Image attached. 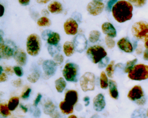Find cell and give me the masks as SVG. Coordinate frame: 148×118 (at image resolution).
Instances as JSON below:
<instances>
[{"label":"cell","instance_id":"6da1fadb","mask_svg":"<svg viewBox=\"0 0 148 118\" xmlns=\"http://www.w3.org/2000/svg\"><path fill=\"white\" fill-rule=\"evenodd\" d=\"M133 9V5L130 3L121 0L113 5L112 14L118 22H125L132 18Z\"/></svg>","mask_w":148,"mask_h":118},{"label":"cell","instance_id":"7a4b0ae2","mask_svg":"<svg viewBox=\"0 0 148 118\" xmlns=\"http://www.w3.org/2000/svg\"><path fill=\"white\" fill-rule=\"evenodd\" d=\"M132 33L134 38L145 43L148 40V23L143 21L135 22L132 27Z\"/></svg>","mask_w":148,"mask_h":118},{"label":"cell","instance_id":"3957f363","mask_svg":"<svg viewBox=\"0 0 148 118\" xmlns=\"http://www.w3.org/2000/svg\"><path fill=\"white\" fill-rule=\"evenodd\" d=\"M42 40L39 35L32 34L27 37L26 50L29 54L32 56H38L41 50Z\"/></svg>","mask_w":148,"mask_h":118},{"label":"cell","instance_id":"277c9868","mask_svg":"<svg viewBox=\"0 0 148 118\" xmlns=\"http://www.w3.org/2000/svg\"><path fill=\"white\" fill-rule=\"evenodd\" d=\"M128 77L133 80L141 81L148 78V66L143 64L135 65L128 73Z\"/></svg>","mask_w":148,"mask_h":118},{"label":"cell","instance_id":"5b68a950","mask_svg":"<svg viewBox=\"0 0 148 118\" xmlns=\"http://www.w3.org/2000/svg\"><path fill=\"white\" fill-rule=\"evenodd\" d=\"M107 52L103 47L100 45L92 46L87 50V56L90 60L94 63L100 62L107 56Z\"/></svg>","mask_w":148,"mask_h":118},{"label":"cell","instance_id":"8992f818","mask_svg":"<svg viewBox=\"0 0 148 118\" xmlns=\"http://www.w3.org/2000/svg\"><path fill=\"white\" fill-rule=\"evenodd\" d=\"M62 74L66 80L77 82L79 76V67L75 63H68L63 69Z\"/></svg>","mask_w":148,"mask_h":118},{"label":"cell","instance_id":"52a82bcc","mask_svg":"<svg viewBox=\"0 0 148 118\" xmlns=\"http://www.w3.org/2000/svg\"><path fill=\"white\" fill-rule=\"evenodd\" d=\"M128 98L138 105L143 106L146 103V98L141 86L136 85L129 92Z\"/></svg>","mask_w":148,"mask_h":118},{"label":"cell","instance_id":"ba28073f","mask_svg":"<svg viewBox=\"0 0 148 118\" xmlns=\"http://www.w3.org/2000/svg\"><path fill=\"white\" fill-rule=\"evenodd\" d=\"M95 75L91 72H86L79 79L80 86L82 90L86 92L92 91L95 89Z\"/></svg>","mask_w":148,"mask_h":118},{"label":"cell","instance_id":"9c48e42d","mask_svg":"<svg viewBox=\"0 0 148 118\" xmlns=\"http://www.w3.org/2000/svg\"><path fill=\"white\" fill-rule=\"evenodd\" d=\"M15 45L10 41L4 42L2 39V35H1V45H0V55L1 58L10 59L12 56H14L15 53Z\"/></svg>","mask_w":148,"mask_h":118},{"label":"cell","instance_id":"30bf717a","mask_svg":"<svg viewBox=\"0 0 148 118\" xmlns=\"http://www.w3.org/2000/svg\"><path fill=\"white\" fill-rule=\"evenodd\" d=\"M104 8V4L102 2L98 0H94L88 4L87 10L91 15L96 16L102 13Z\"/></svg>","mask_w":148,"mask_h":118},{"label":"cell","instance_id":"8fae6325","mask_svg":"<svg viewBox=\"0 0 148 118\" xmlns=\"http://www.w3.org/2000/svg\"><path fill=\"white\" fill-rule=\"evenodd\" d=\"M73 43L75 46V50L77 52L82 53L87 47V40L84 35L79 34L74 38Z\"/></svg>","mask_w":148,"mask_h":118},{"label":"cell","instance_id":"7c38bea8","mask_svg":"<svg viewBox=\"0 0 148 118\" xmlns=\"http://www.w3.org/2000/svg\"><path fill=\"white\" fill-rule=\"evenodd\" d=\"M64 28L67 34L74 35L78 32V25L75 20L69 18L64 23Z\"/></svg>","mask_w":148,"mask_h":118},{"label":"cell","instance_id":"4fadbf2b","mask_svg":"<svg viewBox=\"0 0 148 118\" xmlns=\"http://www.w3.org/2000/svg\"><path fill=\"white\" fill-rule=\"evenodd\" d=\"M43 70L44 73L47 76H53L56 70V64L54 61L51 60H46L42 64Z\"/></svg>","mask_w":148,"mask_h":118},{"label":"cell","instance_id":"5bb4252c","mask_svg":"<svg viewBox=\"0 0 148 118\" xmlns=\"http://www.w3.org/2000/svg\"><path fill=\"white\" fill-rule=\"evenodd\" d=\"M94 109L97 112L102 111L106 106L104 97L102 94L100 93L94 98L93 100Z\"/></svg>","mask_w":148,"mask_h":118},{"label":"cell","instance_id":"9a60e30c","mask_svg":"<svg viewBox=\"0 0 148 118\" xmlns=\"http://www.w3.org/2000/svg\"><path fill=\"white\" fill-rule=\"evenodd\" d=\"M13 56L17 64L21 66H23L26 64L27 62V56L26 53L24 52L23 49H17Z\"/></svg>","mask_w":148,"mask_h":118},{"label":"cell","instance_id":"2e32d148","mask_svg":"<svg viewBox=\"0 0 148 118\" xmlns=\"http://www.w3.org/2000/svg\"><path fill=\"white\" fill-rule=\"evenodd\" d=\"M117 45L119 49L126 53H130L133 52V45L130 41L126 38H122L117 42Z\"/></svg>","mask_w":148,"mask_h":118},{"label":"cell","instance_id":"e0dca14e","mask_svg":"<svg viewBox=\"0 0 148 118\" xmlns=\"http://www.w3.org/2000/svg\"><path fill=\"white\" fill-rule=\"evenodd\" d=\"M78 95L76 90H69L66 92L65 96V101L68 104L74 106L78 102Z\"/></svg>","mask_w":148,"mask_h":118},{"label":"cell","instance_id":"ac0fdd59","mask_svg":"<svg viewBox=\"0 0 148 118\" xmlns=\"http://www.w3.org/2000/svg\"><path fill=\"white\" fill-rule=\"evenodd\" d=\"M101 29L104 34H106L108 36L114 38L117 35V32L114 26L110 22H104L101 26Z\"/></svg>","mask_w":148,"mask_h":118},{"label":"cell","instance_id":"d6986e66","mask_svg":"<svg viewBox=\"0 0 148 118\" xmlns=\"http://www.w3.org/2000/svg\"><path fill=\"white\" fill-rule=\"evenodd\" d=\"M44 112L53 118H56L59 116L55 104L51 101H48L45 103L44 106Z\"/></svg>","mask_w":148,"mask_h":118},{"label":"cell","instance_id":"ffe728a7","mask_svg":"<svg viewBox=\"0 0 148 118\" xmlns=\"http://www.w3.org/2000/svg\"><path fill=\"white\" fill-rule=\"evenodd\" d=\"M108 87L110 96L114 99H117L119 97V92L117 90V83L113 80H109Z\"/></svg>","mask_w":148,"mask_h":118},{"label":"cell","instance_id":"44dd1931","mask_svg":"<svg viewBox=\"0 0 148 118\" xmlns=\"http://www.w3.org/2000/svg\"><path fill=\"white\" fill-rule=\"evenodd\" d=\"M48 10L52 14H59L63 11V7L61 4L58 1H52L48 5Z\"/></svg>","mask_w":148,"mask_h":118},{"label":"cell","instance_id":"7402d4cb","mask_svg":"<svg viewBox=\"0 0 148 118\" xmlns=\"http://www.w3.org/2000/svg\"><path fill=\"white\" fill-rule=\"evenodd\" d=\"M59 108L62 112L65 115L71 114L73 111V106L68 104L65 100L62 101L59 103Z\"/></svg>","mask_w":148,"mask_h":118},{"label":"cell","instance_id":"603a6c76","mask_svg":"<svg viewBox=\"0 0 148 118\" xmlns=\"http://www.w3.org/2000/svg\"><path fill=\"white\" fill-rule=\"evenodd\" d=\"M75 46L72 42L66 41L64 45V52L65 54L67 57H70L72 56L74 52H75Z\"/></svg>","mask_w":148,"mask_h":118},{"label":"cell","instance_id":"cb8c5ba5","mask_svg":"<svg viewBox=\"0 0 148 118\" xmlns=\"http://www.w3.org/2000/svg\"><path fill=\"white\" fill-rule=\"evenodd\" d=\"M60 37L58 33L52 32L47 38V41L48 44L50 45H58V44L60 41Z\"/></svg>","mask_w":148,"mask_h":118},{"label":"cell","instance_id":"d4e9b609","mask_svg":"<svg viewBox=\"0 0 148 118\" xmlns=\"http://www.w3.org/2000/svg\"><path fill=\"white\" fill-rule=\"evenodd\" d=\"M55 87L59 93L62 92L66 87V81L62 77H60L55 81Z\"/></svg>","mask_w":148,"mask_h":118},{"label":"cell","instance_id":"484cf974","mask_svg":"<svg viewBox=\"0 0 148 118\" xmlns=\"http://www.w3.org/2000/svg\"><path fill=\"white\" fill-rule=\"evenodd\" d=\"M19 104V98L18 97L11 98L8 103V107L10 111H14Z\"/></svg>","mask_w":148,"mask_h":118},{"label":"cell","instance_id":"4316f807","mask_svg":"<svg viewBox=\"0 0 148 118\" xmlns=\"http://www.w3.org/2000/svg\"><path fill=\"white\" fill-rule=\"evenodd\" d=\"M100 35L101 34L100 31H98L97 30L91 31L90 33L88 39L91 43H96L97 41H98V40H99Z\"/></svg>","mask_w":148,"mask_h":118},{"label":"cell","instance_id":"83f0119b","mask_svg":"<svg viewBox=\"0 0 148 118\" xmlns=\"http://www.w3.org/2000/svg\"><path fill=\"white\" fill-rule=\"evenodd\" d=\"M100 86L101 89H106L108 86V80L106 74L104 72H102L100 75Z\"/></svg>","mask_w":148,"mask_h":118},{"label":"cell","instance_id":"f1b7e54d","mask_svg":"<svg viewBox=\"0 0 148 118\" xmlns=\"http://www.w3.org/2000/svg\"><path fill=\"white\" fill-rule=\"evenodd\" d=\"M37 24L40 27H49L51 25V21L48 18L43 17L38 20Z\"/></svg>","mask_w":148,"mask_h":118},{"label":"cell","instance_id":"f546056e","mask_svg":"<svg viewBox=\"0 0 148 118\" xmlns=\"http://www.w3.org/2000/svg\"><path fill=\"white\" fill-rule=\"evenodd\" d=\"M0 113L4 117H7L10 115V111L8 107V104L1 103L0 104Z\"/></svg>","mask_w":148,"mask_h":118},{"label":"cell","instance_id":"4dcf8cb0","mask_svg":"<svg viewBox=\"0 0 148 118\" xmlns=\"http://www.w3.org/2000/svg\"><path fill=\"white\" fill-rule=\"evenodd\" d=\"M60 47L58 45H50L48 46V52L52 56H56L60 52Z\"/></svg>","mask_w":148,"mask_h":118},{"label":"cell","instance_id":"1f68e13d","mask_svg":"<svg viewBox=\"0 0 148 118\" xmlns=\"http://www.w3.org/2000/svg\"><path fill=\"white\" fill-rule=\"evenodd\" d=\"M39 77H40V73L38 72L34 71V72H32L31 74H30L28 76L27 80L30 82L33 83H36L39 80Z\"/></svg>","mask_w":148,"mask_h":118},{"label":"cell","instance_id":"d6a6232c","mask_svg":"<svg viewBox=\"0 0 148 118\" xmlns=\"http://www.w3.org/2000/svg\"><path fill=\"white\" fill-rule=\"evenodd\" d=\"M114 61H112L110 64H108V65L107 66L106 69L107 76L110 78H112L113 76L114 70Z\"/></svg>","mask_w":148,"mask_h":118},{"label":"cell","instance_id":"836d02e7","mask_svg":"<svg viewBox=\"0 0 148 118\" xmlns=\"http://www.w3.org/2000/svg\"><path fill=\"white\" fill-rule=\"evenodd\" d=\"M138 62L137 58H134L132 60L129 61L126 63L125 68V73H129L130 71L133 68V67L135 66V64L136 63V62Z\"/></svg>","mask_w":148,"mask_h":118},{"label":"cell","instance_id":"e575fe53","mask_svg":"<svg viewBox=\"0 0 148 118\" xmlns=\"http://www.w3.org/2000/svg\"><path fill=\"white\" fill-rule=\"evenodd\" d=\"M105 41L107 46L108 47V48L110 49H113L116 45V43L114 40H113L112 37L108 36V35H106L105 37Z\"/></svg>","mask_w":148,"mask_h":118},{"label":"cell","instance_id":"d590c367","mask_svg":"<svg viewBox=\"0 0 148 118\" xmlns=\"http://www.w3.org/2000/svg\"><path fill=\"white\" fill-rule=\"evenodd\" d=\"M128 1L136 7H142L146 2V0H128Z\"/></svg>","mask_w":148,"mask_h":118},{"label":"cell","instance_id":"8d00e7d4","mask_svg":"<svg viewBox=\"0 0 148 118\" xmlns=\"http://www.w3.org/2000/svg\"><path fill=\"white\" fill-rule=\"evenodd\" d=\"M64 57L60 54H58L53 57V61L56 64V65H60L62 64L64 62Z\"/></svg>","mask_w":148,"mask_h":118},{"label":"cell","instance_id":"74e56055","mask_svg":"<svg viewBox=\"0 0 148 118\" xmlns=\"http://www.w3.org/2000/svg\"><path fill=\"white\" fill-rule=\"evenodd\" d=\"M14 69V72L15 73V74L18 76V77H21L23 75V70L21 67H18V66H15L13 68Z\"/></svg>","mask_w":148,"mask_h":118},{"label":"cell","instance_id":"f35d334b","mask_svg":"<svg viewBox=\"0 0 148 118\" xmlns=\"http://www.w3.org/2000/svg\"><path fill=\"white\" fill-rule=\"evenodd\" d=\"M145 47L146 50L143 53V58L145 60L148 61V40L145 43Z\"/></svg>","mask_w":148,"mask_h":118},{"label":"cell","instance_id":"ab89813d","mask_svg":"<svg viewBox=\"0 0 148 118\" xmlns=\"http://www.w3.org/2000/svg\"><path fill=\"white\" fill-rule=\"evenodd\" d=\"M108 61H109V58L108 57H107V58H104L103 60L100 62L98 67H99L100 68H103V67H105L107 64Z\"/></svg>","mask_w":148,"mask_h":118},{"label":"cell","instance_id":"60d3db41","mask_svg":"<svg viewBox=\"0 0 148 118\" xmlns=\"http://www.w3.org/2000/svg\"><path fill=\"white\" fill-rule=\"evenodd\" d=\"M30 92H31V89H30V88L27 89V90L21 94V98H23V99H27V98H28L29 97V96H30Z\"/></svg>","mask_w":148,"mask_h":118},{"label":"cell","instance_id":"b9f144b4","mask_svg":"<svg viewBox=\"0 0 148 118\" xmlns=\"http://www.w3.org/2000/svg\"><path fill=\"white\" fill-rule=\"evenodd\" d=\"M119 0H110V1L108 2L107 3V9L108 10H111V9H112V8H113V5L115 4V3H117L118 2Z\"/></svg>","mask_w":148,"mask_h":118},{"label":"cell","instance_id":"7bdbcfd3","mask_svg":"<svg viewBox=\"0 0 148 118\" xmlns=\"http://www.w3.org/2000/svg\"><path fill=\"white\" fill-rule=\"evenodd\" d=\"M52 33V31L51 30H45L43 33H42V38L44 39V40H47V38L49 37V35H50V34Z\"/></svg>","mask_w":148,"mask_h":118},{"label":"cell","instance_id":"ee69618b","mask_svg":"<svg viewBox=\"0 0 148 118\" xmlns=\"http://www.w3.org/2000/svg\"><path fill=\"white\" fill-rule=\"evenodd\" d=\"M4 71L6 74L9 75H12L13 74L14 72V69L12 68L11 67H6L4 68Z\"/></svg>","mask_w":148,"mask_h":118},{"label":"cell","instance_id":"f6af8a7d","mask_svg":"<svg viewBox=\"0 0 148 118\" xmlns=\"http://www.w3.org/2000/svg\"><path fill=\"white\" fill-rule=\"evenodd\" d=\"M41 98H42V94H40V93H39L38 94V96H37V98H36V99L34 100V106H38V103H39V102L40 101V100H41Z\"/></svg>","mask_w":148,"mask_h":118},{"label":"cell","instance_id":"bcb514c9","mask_svg":"<svg viewBox=\"0 0 148 118\" xmlns=\"http://www.w3.org/2000/svg\"><path fill=\"white\" fill-rule=\"evenodd\" d=\"M22 85V81L20 79H18L16 80H14L13 82V85L15 87H20L21 86V85Z\"/></svg>","mask_w":148,"mask_h":118},{"label":"cell","instance_id":"7dc6e473","mask_svg":"<svg viewBox=\"0 0 148 118\" xmlns=\"http://www.w3.org/2000/svg\"><path fill=\"white\" fill-rule=\"evenodd\" d=\"M8 79L7 78V76L6 75V73H1V76H0V81L1 82H4L7 81Z\"/></svg>","mask_w":148,"mask_h":118},{"label":"cell","instance_id":"c3c4849f","mask_svg":"<svg viewBox=\"0 0 148 118\" xmlns=\"http://www.w3.org/2000/svg\"><path fill=\"white\" fill-rule=\"evenodd\" d=\"M18 1L22 5H27L30 3V0H18Z\"/></svg>","mask_w":148,"mask_h":118},{"label":"cell","instance_id":"681fc988","mask_svg":"<svg viewBox=\"0 0 148 118\" xmlns=\"http://www.w3.org/2000/svg\"><path fill=\"white\" fill-rule=\"evenodd\" d=\"M40 115V112L39 109H36L33 111V115H34V116H35V117H39Z\"/></svg>","mask_w":148,"mask_h":118},{"label":"cell","instance_id":"f907efd6","mask_svg":"<svg viewBox=\"0 0 148 118\" xmlns=\"http://www.w3.org/2000/svg\"><path fill=\"white\" fill-rule=\"evenodd\" d=\"M36 2L39 3V4H46L47 3H49V1H51V0H36Z\"/></svg>","mask_w":148,"mask_h":118},{"label":"cell","instance_id":"816d5d0a","mask_svg":"<svg viewBox=\"0 0 148 118\" xmlns=\"http://www.w3.org/2000/svg\"><path fill=\"white\" fill-rule=\"evenodd\" d=\"M84 101L85 102V106H87L90 104V98L88 96H85L84 98Z\"/></svg>","mask_w":148,"mask_h":118},{"label":"cell","instance_id":"f5cc1de1","mask_svg":"<svg viewBox=\"0 0 148 118\" xmlns=\"http://www.w3.org/2000/svg\"><path fill=\"white\" fill-rule=\"evenodd\" d=\"M20 108L23 110L24 113H26L27 112V108L26 107H24L23 104H20Z\"/></svg>","mask_w":148,"mask_h":118},{"label":"cell","instance_id":"db71d44e","mask_svg":"<svg viewBox=\"0 0 148 118\" xmlns=\"http://www.w3.org/2000/svg\"><path fill=\"white\" fill-rule=\"evenodd\" d=\"M4 13V8L3 6V5H1V15H0V16L3 17Z\"/></svg>","mask_w":148,"mask_h":118},{"label":"cell","instance_id":"11a10c76","mask_svg":"<svg viewBox=\"0 0 148 118\" xmlns=\"http://www.w3.org/2000/svg\"><path fill=\"white\" fill-rule=\"evenodd\" d=\"M42 14L43 16H45V17H46V16H48V14H49L48 12H47V11L46 9H43L42 11Z\"/></svg>","mask_w":148,"mask_h":118},{"label":"cell","instance_id":"9f6ffc18","mask_svg":"<svg viewBox=\"0 0 148 118\" xmlns=\"http://www.w3.org/2000/svg\"><path fill=\"white\" fill-rule=\"evenodd\" d=\"M91 118H101V117H100L99 115H93Z\"/></svg>","mask_w":148,"mask_h":118},{"label":"cell","instance_id":"6f0895ef","mask_svg":"<svg viewBox=\"0 0 148 118\" xmlns=\"http://www.w3.org/2000/svg\"><path fill=\"white\" fill-rule=\"evenodd\" d=\"M68 118H78V117L75 115H71Z\"/></svg>","mask_w":148,"mask_h":118},{"label":"cell","instance_id":"680465c9","mask_svg":"<svg viewBox=\"0 0 148 118\" xmlns=\"http://www.w3.org/2000/svg\"><path fill=\"white\" fill-rule=\"evenodd\" d=\"M146 115H147V117L148 118V109L147 110V113H146Z\"/></svg>","mask_w":148,"mask_h":118},{"label":"cell","instance_id":"91938a15","mask_svg":"<svg viewBox=\"0 0 148 118\" xmlns=\"http://www.w3.org/2000/svg\"><path fill=\"white\" fill-rule=\"evenodd\" d=\"M12 118H16V117H13Z\"/></svg>","mask_w":148,"mask_h":118}]
</instances>
